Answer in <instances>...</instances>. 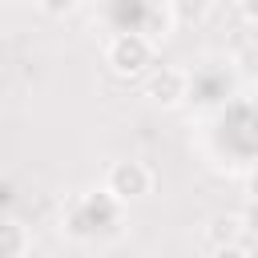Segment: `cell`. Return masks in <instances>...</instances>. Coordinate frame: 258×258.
<instances>
[{"instance_id": "obj_4", "label": "cell", "mask_w": 258, "mask_h": 258, "mask_svg": "<svg viewBox=\"0 0 258 258\" xmlns=\"http://www.w3.org/2000/svg\"><path fill=\"white\" fill-rule=\"evenodd\" d=\"M145 97L153 101V105H161V109H173V105H181L185 97H189V73L185 69H153L149 77H145Z\"/></svg>"}, {"instance_id": "obj_9", "label": "cell", "mask_w": 258, "mask_h": 258, "mask_svg": "<svg viewBox=\"0 0 258 258\" xmlns=\"http://www.w3.org/2000/svg\"><path fill=\"white\" fill-rule=\"evenodd\" d=\"M238 4H242V16L250 24H258V0H238Z\"/></svg>"}, {"instance_id": "obj_1", "label": "cell", "mask_w": 258, "mask_h": 258, "mask_svg": "<svg viewBox=\"0 0 258 258\" xmlns=\"http://www.w3.org/2000/svg\"><path fill=\"white\" fill-rule=\"evenodd\" d=\"M105 64L117 77H141L153 64V40L145 32H117L105 48Z\"/></svg>"}, {"instance_id": "obj_10", "label": "cell", "mask_w": 258, "mask_h": 258, "mask_svg": "<svg viewBox=\"0 0 258 258\" xmlns=\"http://www.w3.org/2000/svg\"><path fill=\"white\" fill-rule=\"evenodd\" d=\"M246 194H250V198H258V169L246 177Z\"/></svg>"}, {"instance_id": "obj_5", "label": "cell", "mask_w": 258, "mask_h": 258, "mask_svg": "<svg viewBox=\"0 0 258 258\" xmlns=\"http://www.w3.org/2000/svg\"><path fill=\"white\" fill-rule=\"evenodd\" d=\"M28 230L16 222V218H0V258H20L28 254Z\"/></svg>"}, {"instance_id": "obj_7", "label": "cell", "mask_w": 258, "mask_h": 258, "mask_svg": "<svg viewBox=\"0 0 258 258\" xmlns=\"http://www.w3.org/2000/svg\"><path fill=\"white\" fill-rule=\"evenodd\" d=\"M36 8H40L44 16H69V12L77 8V0H36Z\"/></svg>"}, {"instance_id": "obj_3", "label": "cell", "mask_w": 258, "mask_h": 258, "mask_svg": "<svg viewBox=\"0 0 258 258\" xmlns=\"http://www.w3.org/2000/svg\"><path fill=\"white\" fill-rule=\"evenodd\" d=\"M206 250H214V254H246L250 242H246L242 214H214L206 222Z\"/></svg>"}, {"instance_id": "obj_2", "label": "cell", "mask_w": 258, "mask_h": 258, "mask_svg": "<svg viewBox=\"0 0 258 258\" xmlns=\"http://www.w3.org/2000/svg\"><path fill=\"white\" fill-rule=\"evenodd\" d=\"M149 189H153V173L145 161H113L105 173V194L117 206L141 202V198H149Z\"/></svg>"}, {"instance_id": "obj_8", "label": "cell", "mask_w": 258, "mask_h": 258, "mask_svg": "<svg viewBox=\"0 0 258 258\" xmlns=\"http://www.w3.org/2000/svg\"><path fill=\"white\" fill-rule=\"evenodd\" d=\"M242 222H246V234L258 238V198H250V206L242 210Z\"/></svg>"}, {"instance_id": "obj_6", "label": "cell", "mask_w": 258, "mask_h": 258, "mask_svg": "<svg viewBox=\"0 0 258 258\" xmlns=\"http://www.w3.org/2000/svg\"><path fill=\"white\" fill-rule=\"evenodd\" d=\"M165 8H169V16L177 20V24H202L206 20V12H210V0H165Z\"/></svg>"}]
</instances>
